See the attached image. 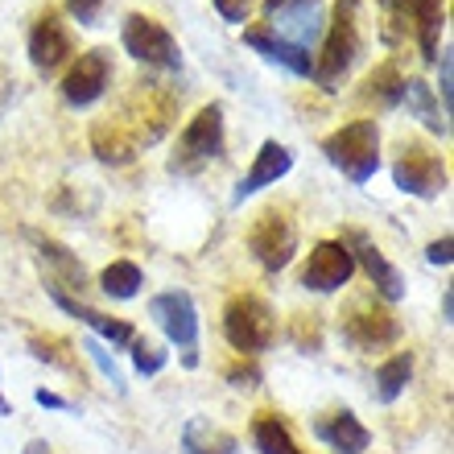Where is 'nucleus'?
Returning a JSON list of instances; mask_svg holds the SVG:
<instances>
[{
    "instance_id": "1",
    "label": "nucleus",
    "mask_w": 454,
    "mask_h": 454,
    "mask_svg": "<svg viewBox=\"0 0 454 454\" xmlns=\"http://www.w3.org/2000/svg\"><path fill=\"white\" fill-rule=\"evenodd\" d=\"M359 50H364V17H359V0H335L331 21L323 34V50L314 59V83L323 91H339L347 71L356 67Z\"/></svg>"
},
{
    "instance_id": "2",
    "label": "nucleus",
    "mask_w": 454,
    "mask_h": 454,
    "mask_svg": "<svg viewBox=\"0 0 454 454\" xmlns=\"http://www.w3.org/2000/svg\"><path fill=\"white\" fill-rule=\"evenodd\" d=\"M174 116H178V96H174L169 87L137 83V91L124 99V108L108 120L120 129V137L141 153L145 145H157L161 137H166L169 124H174Z\"/></svg>"
},
{
    "instance_id": "3",
    "label": "nucleus",
    "mask_w": 454,
    "mask_h": 454,
    "mask_svg": "<svg viewBox=\"0 0 454 454\" xmlns=\"http://www.w3.org/2000/svg\"><path fill=\"white\" fill-rule=\"evenodd\" d=\"M323 153L343 178L364 186L380 169V124L376 120H351V124H343V129L326 137Z\"/></svg>"
},
{
    "instance_id": "4",
    "label": "nucleus",
    "mask_w": 454,
    "mask_h": 454,
    "mask_svg": "<svg viewBox=\"0 0 454 454\" xmlns=\"http://www.w3.org/2000/svg\"><path fill=\"white\" fill-rule=\"evenodd\" d=\"M223 335L239 356H261L277 339V318L269 310V301L256 294H236L223 310Z\"/></svg>"
},
{
    "instance_id": "5",
    "label": "nucleus",
    "mask_w": 454,
    "mask_h": 454,
    "mask_svg": "<svg viewBox=\"0 0 454 454\" xmlns=\"http://www.w3.org/2000/svg\"><path fill=\"white\" fill-rule=\"evenodd\" d=\"M384 4V42L396 46L401 37H418V46L426 59L438 54V34H442V0H380Z\"/></svg>"
},
{
    "instance_id": "6",
    "label": "nucleus",
    "mask_w": 454,
    "mask_h": 454,
    "mask_svg": "<svg viewBox=\"0 0 454 454\" xmlns=\"http://www.w3.org/2000/svg\"><path fill=\"white\" fill-rule=\"evenodd\" d=\"M223 153V104H207L182 129L178 149L169 157V174H199Z\"/></svg>"
},
{
    "instance_id": "7",
    "label": "nucleus",
    "mask_w": 454,
    "mask_h": 454,
    "mask_svg": "<svg viewBox=\"0 0 454 454\" xmlns=\"http://www.w3.org/2000/svg\"><path fill=\"white\" fill-rule=\"evenodd\" d=\"M149 318L161 326V335L182 347V368H199V310L186 289H166L149 298Z\"/></svg>"
},
{
    "instance_id": "8",
    "label": "nucleus",
    "mask_w": 454,
    "mask_h": 454,
    "mask_svg": "<svg viewBox=\"0 0 454 454\" xmlns=\"http://www.w3.org/2000/svg\"><path fill=\"white\" fill-rule=\"evenodd\" d=\"M120 42L137 62L153 67V71H182V50L174 42L166 25L157 17H145V12H129L124 25H120Z\"/></svg>"
},
{
    "instance_id": "9",
    "label": "nucleus",
    "mask_w": 454,
    "mask_h": 454,
    "mask_svg": "<svg viewBox=\"0 0 454 454\" xmlns=\"http://www.w3.org/2000/svg\"><path fill=\"white\" fill-rule=\"evenodd\" d=\"M248 248L264 273H281V269L294 261V252H298V227H294V219H289L286 211L269 207V211H261L256 223L248 227Z\"/></svg>"
},
{
    "instance_id": "10",
    "label": "nucleus",
    "mask_w": 454,
    "mask_h": 454,
    "mask_svg": "<svg viewBox=\"0 0 454 454\" xmlns=\"http://www.w3.org/2000/svg\"><path fill=\"white\" fill-rule=\"evenodd\" d=\"M393 182H396V191L430 203V199H438L446 191L450 174H446V161L438 153H430L418 141H409V145H401V157L393 161Z\"/></svg>"
},
{
    "instance_id": "11",
    "label": "nucleus",
    "mask_w": 454,
    "mask_h": 454,
    "mask_svg": "<svg viewBox=\"0 0 454 454\" xmlns=\"http://www.w3.org/2000/svg\"><path fill=\"white\" fill-rule=\"evenodd\" d=\"M264 17H269V34H277L289 46L310 50V42L323 34V0H269L264 4Z\"/></svg>"
},
{
    "instance_id": "12",
    "label": "nucleus",
    "mask_w": 454,
    "mask_h": 454,
    "mask_svg": "<svg viewBox=\"0 0 454 454\" xmlns=\"http://www.w3.org/2000/svg\"><path fill=\"white\" fill-rule=\"evenodd\" d=\"M356 273V261H351V252H347L343 239H323V244H314L306 264H301V289H314V294H335L351 281Z\"/></svg>"
},
{
    "instance_id": "13",
    "label": "nucleus",
    "mask_w": 454,
    "mask_h": 454,
    "mask_svg": "<svg viewBox=\"0 0 454 454\" xmlns=\"http://www.w3.org/2000/svg\"><path fill=\"white\" fill-rule=\"evenodd\" d=\"M108 87H112V54L104 46H96L71 62V71L62 79V99L71 108H91Z\"/></svg>"
},
{
    "instance_id": "14",
    "label": "nucleus",
    "mask_w": 454,
    "mask_h": 454,
    "mask_svg": "<svg viewBox=\"0 0 454 454\" xmlns=\"http://www.w3.org/2000/svg\"><path fill=\"white\" fill-rule=\"evenodd\" d=\"M343 339L356 347V351H380V347L401 339V323H396L388 310H380L376 301L364 298L343 314Z\"/></svg>"
},
{
    "instance_id": "15",
    "label": "nucleus",
    "mask_w": 454,
    "mask_h": 454,
    "mask_svg": "<svg viewBox=\"0 0 454 454\" xmlns=\"http://www.w3.org/2000/svg\"><path fill=\"white\" fill-rule=\"evenodd\" d=\"M74 54V37L67 29V21L59 17V9H46L37 17V25L29 29V62L37 74H54L67 67V59Z\"/></svg>"
},
{
    "instance_id": "16",
    "label": "nucleus",
    "mask_w": 454,
    "mask_h": 454,
    "mask_svg": "<svg viewBox=\"0 0 454 454\" xmlns=\"http://www.w3.org/2000/svg\"><path fill=\"white\" fill-rule=\"evenodd\" d=\"M343 244H347V252H351V261L368 273V281L376 286V294H380L384 301L405 298V277H401V269H393L388 256H384L364 231H343Z\"/></svg>"
},
{
    "instance_id": "17",
    "label": "nucleus",
    "mask_w": 454,
    "mask_h": 454,
    "mask_svg": "<svg viewBox=\"0 0 454 454\" xmlns=\"http://www.w3.org/2000/svg\"><path fill=\"white\" fill-rule=\"evenodd\" d=\"M29 239L37 244V256H42V264H46V289H59V294L83 298L87 269L74 261V252L67 248V244H59V239L37 236V231H29Z\"/></svg>"
},
{
    "instance_id": "18",
    "label": "nucleus",
    "mask_w": 454,
    "mask_h": 454,
    "mask_svg": "<svg viewBox=\"0 0 454 454\" xmlns=\"http://www.w3.org/2000/svg\"><path fill=\"white\" fill-rule=\"evenodd\" d=\"M289 169H294V153H289L281 141H264L261 149H256V157H252L248 174L239 178L236 186V203H244V199H252L256 191H264V186H277V182L286 178Z\"/></svg>"
},
{
    "instance_id": "19",
    "label": "nucleus",
    "mask_w": 454,
    "mask_h": 454,
    "mask_svg": "<svg viewBox=\"0 0 454 454\" xmlns=\"http://www.w3.org/2000/svg\"><path fill=\"white\" fill-rule=\"evenodd\" d=\"M244 46L256 50V54H261L264 62H273V67H286V71L298 74V79H310V74H314L310 50L289 46V42H281L277 34H269L264 25H252V29H244Z\"/></svg>"
},
{
    "instance_id": "20",
    "label": "nucleus",
    "mask_w": 454,
    "mask_h": 454,
    "mask_svg": "<svg viewBox=\"0 0 454 454\" xmlns=\"http://www.w3.org/2000/svg\"><path fill=\"white\" fill-rule=\"evenodd\" d=\"M314 438L323 446H331L335 454H364L372 446L368 426L351 413V409H339V413H326V418L314 421Z\"/></svg>"
},
{
    "instance_id": "21",
    "label": "nucleus",
    "mask_w": 454,
    "mask_h": 454,
    "mask_svg": "<svg viewBox=\"0 0 454 454\" xmlns=\"http://www.w3.org/2000/svg\"><path fill=\"white\" fill-rule=\"evenodd\" d=\"M50 298H54V306L59 310H67L71 318H79V323L87 326V331H96V339L104 343L108 339L112 347H132V339H137V331H132L129 323H120V318H108V314L91 310L83 298H71V294H59V289H46Z\"/></svg>"
},
{
    "instance_id": "22",
    "label": "nucleus",
    "mask_w": 454,
    "mask_h": 454,
    "mask_svg": "<svg viewBox=\"0 0 454 454\" xmlns=\"http://www.w3.org/2000/svg\"><path fill=\"white\" fill-rule=\"evenodd\" d=\"M182 450L186 454H239V442L227 430H219L215 421L191 418L182 426Z\"/></svg>"
},
{
    "instance_id": "23",
    "label": "nucleus",
    "mask_w": 454,
    "mask_h": 454,
    "mask_svg": "<svg viewBox=\"0 0 454 454\" xmlns=\"http://www.w3.org/2000/svg\"><path fill=\"white\" fill-rule=\"evenodd\" d=\"M401 104L409 108V116H418L430 132H438V137H450V120L442 116V108H438L434 87H426L421 79H405V96H401Z\"/></svg>"
},
{
    "instance_id": "24",
    "label": "nucleus",
    "mask_w": 454,
    "mask_h": 454,
    "mask_svg": "<svg viewBox=\"0 0 454 454\" xmlns=\"http://www.w3.org/2000/svg\"><path fill=\"white\" fill-rule=\"evenodd\" d=\"M401 96H405V74L396 71V62L376 67V71L368 74L364 91H359V99H368V104H376V108H396Z\"/></svg>"
},
{
    "instance_id": "25",
    "label": "nucleus",
    "mask_w": 454,
    "mask_h": 454,
    "mask_svg": "<svg viewBox=\"0 0 454 454\" xmlns=\"http://www.w3.org/2000/svg\"><path fill=\"white\" fill-rule=\"evenodd\" d=\"M409 380H413V356H409V351L384 359L380 368H376V401H380V405H393L396 396L409 388Z\"/></svg>"
},
{
    "instance_id": "26",
    "label": "nucleus",
    "mask_w": 454,
    "mask_h": 454,
    "mask_svg": "<svg viewBox=\"0 0 454 454\" xmlns=\"http://www.w3.org/2000/svg\"><path fill=\"white\" fill-rule=\"evenodd\" d=\"M91 149H96V157L104 161V166H129L132 157H137V149L120 137V129L108 116L91 124Z\"/></svg>"
},
{
    "instance_id": "27",
    "label": "nucleus",
    "mask_w": 454,
    "mask_h": 454,
    "mask_svg": "<svg viewBox=\"0 0 454 454\" xmlns=\"http://www.w3.org/2000/svg\"><path fill=\"white\" fill-rule=\"evenodd\" d=\"M252 442L261 454H301L298 442L289 438L286 421L273 418V413H261V418H252Z\"/></svg>"
},
{
    "instance_id": "28",
    "label": "nucleus",
    "mask_w": 454,
    "mask_h": 454,
    "mask_svg": "<svg viewBox=\"0 0 454 454\" xmlns=\"http://www.w3.org/2000/svg\"><path fill=\"white\" fill-rule=\"evenodd\" d=\"M141 286H145V277H141V269H137L132 261H116V264H108V269L99 273V289H104L108 298H116V301L137 298Z\"/></svg>"
},
{
    "instance_id": "29",
    "label": "nucleus",
    "mask_w": 454,
    "mask_h": 454,
    "mask_svg": "<svg viewBox=\"0 0 454 454\" xmlns=\"http://www.w3.org/2000/svg\"><path fill=\"white\" fill-rule=\"evenodd\" d=\"M79 351H83V356L91 359V364H96V368H99V376H104V380H108L120 396L129 393V384H124V372H120L116 356H112V351H108V347H104V343H99L96 335H87L83 343H79Z\"/></svg>"
},
{
    "instance_id": "30",
    "label": "nucleus",
    "mask_w": 454,
    "mask_h": 454,
    "mask_svg": "<svg viewBox=\"0 0 454 454\" xmlns=\"http://www.w3.org/2000/svg\"><path fill=\"white\" fill-rule=\"evenodd\" d=\"M169 364V351L166 347L149 343V339H132V368L141 372V376H157V372Z\"/></svg>"
},
{
    "instance_id": "31",
    "label": "nucleus",
    "mask_w": 454,
    "mask_h": 454,
    "mask_svg": "<svg viewBox=\"0 0 454 454\" xmlns=\"http://www.w3.org/2000/svg\"><path fill=\"white\" fill-rule=\"evenodd\" d=\"M29 351H34V359H42V364H54V368L74 372V359H71V356H62V351H67V343H62V339L34 335V339H29Z\"/></svg>"
},
{
    "instance_id": "32",
    "label": "nucleus",
    "mask_w": 454,
    "mask_h": 454,
    "mask_svg": "<svg viewBox=\"0 0 454 454\" xmlns=\"http://www.w3.org/2000/svg\"><path fill=\"white\" fill-rule=\"evenodd\" d=\"M438 87H442V116H450L454 104V50H442V62H438Z\"/></svg>"
},
{
    "instance_id": "33",
    "label": "nucleus",
    "mask_w": 454,
    "mask_h": 454,
    "mask_svg": "<svg viewBox=\"0 0 454 454\" xmlns=\"http://www.w3.org/2000/svg\"><path fill=\"white\" fill-rule=\"evenodd\" d=\"M104 4H108V0H67V12H71L79 25H99Z\"/></svg>"
},
{
    "instance_id": "34",
    "label": "nucleus",
    "mask_w": 454,
    "mask_h": 454,
    "mask_svg": "<svg viewBox=\"0 0 454 454\" xmlns=\"http://www.w3.org/2000/svg\"><path fill=\"white\" fill-rule=\"evenodd\" d=\"M227 380L236 384V388H256V384H261V368H256V364H244V359H239V364H231V368H227Z\"/></svg>"
},
{
    "instance_id": "35",
    "label": "nucleus",
    "mask_w": 454,
    "mask_h": 454,
    "mask_svg": "<svg viewBox=\"0 0 454 454\" xmlns=\"http://www.w3.org/2000/svg\"><path fill=\"white\" fill-rule=\"evenodd\" d=\"M252 4H256V0H215V12L231 25H244L248 21V12H252Z\"/></svg>"
},
{
    "instance_id": "36",
    "label": "nucleus",
    "mask_w": 454,
    "mask_h": 454,
    "mask_svg": "<svg viewBox=\"0 0 454 454\" xmlns=\"http://www.w3.org/2000/svg\"><path fill=\"white\" fill-rule=\"evenodd\" d=\"M426 261H430V264H442V269H446V264L454 261V239H450V236L434 239L430 248H426Z\"/></svg>"
},
{
    "instance_id": "37",
    "label": "nucleus",
    "mask_w": 454,
    "mask_h": 454,
    "mask_svg": "<svg viewBox=\"0 0 454 454\" xmlns=\"http://www.w3.org/2000/svg\"><path fill=\"white\" fill-rule=\"evenodd\" d=\"M12 96H17V79H12V71L4 67V59H0V116L9 112Z\"/></svg>"
},
{
    "instance_id": "38",
    "label": "nucleus",
    "mask_w": 454,
    "mask_h": 454,
    "mask_svg": "<svg viewBox=\"0 0 454 454\" xmlns=\"http://www.w3.org/2000/svg\"><path fill=\"white\" fill-rule=\"evenodd\" d=\"M34 401L42 409H71V401H67V396H59V393H50V388H37L34 393Z\"/></svg>"
},
{
    "instance_id": "39",
    "label": "nucleus",
    "mask_w": 454,
    "mask_h": 454,
    "mask_svg": "<svg viewBox=\"0 0 454 454\" xmlns=\"http://www.w3.org/2000/svg\"><path fill=\"white\" fill-rule=\"evenodd\" d=\"M442 323H454V294L450 289L442 294Z\"/></svg>"
},
{
    "instance_id": "40",
    "label": "nucleus",
    "mask_w": 454,
    "mask_h": 454,
    "mask_svg": "<svg viewBox=\"0 0 454 454\" xmlns=\"http://www.w3.org/2000/svg\"><path fill=\"white\" fill-rule=\"evenodd\" d=\"M25 454H50V446H46V438H34V442L25 446Z\"/></svg>"
},
{
    "instance_id": "41",
    "label": "nucleus",
    "mask_w": 454,
    "mask_h": 454,
    "mask_svg": "<svg viewBox=\"0 0 454 454\" xmlns=\"http://www.w3.org/2000/svg\"><path fill=\"white\" fill-rule=\"evenodd\" d=\"M0 413H9V401H4V396H0Z\"/></svg>"
}]
</instances>
